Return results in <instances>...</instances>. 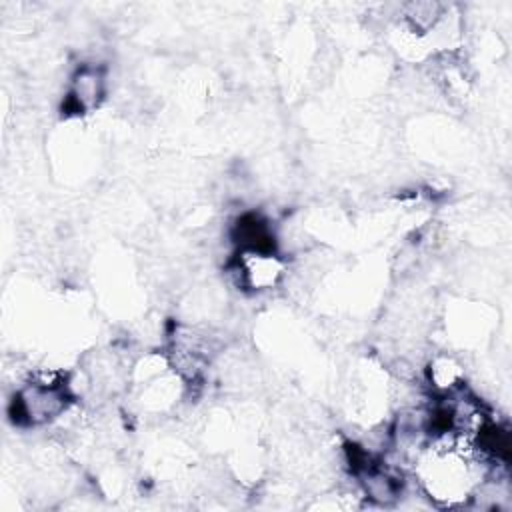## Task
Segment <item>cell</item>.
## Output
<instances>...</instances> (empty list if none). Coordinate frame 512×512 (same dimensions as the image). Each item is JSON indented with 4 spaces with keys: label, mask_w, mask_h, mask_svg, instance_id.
I'll return each instance as SVG.
<instances>
[{
    "label": "cell",
    "mask_w": 512,
    "mask_h": 512,
    "mask_svg": "<svg viewBox=\"0 0 512 512\" xmlns=\"http://www.w3.org/2000/svg\"><path fill=\"white\" fill-rule=\"evenodd\" d=\"M286 264L276 252L238 250L232 262V276L240 290L264 292L272 290L284 276Z\"/></svg>",
    "instance_id": "1"
},
{
    "label": "cell",
    "mask_w": 512,
    "mask_h": 512,
    "mask_svg": "<svg viewBox=\"0 0 512 512\" xmlns=\"http://www.w3.org/2000/svg\"><path fill=\"white\" fill-rule=\"evenodd\" d=\"M104 72L100 66L84 64L78 68V72L72 78L68 104L74 112H88L100 104L104 98Z\"/></svg>",
    "instance_id": "2"
}]
</instances>
